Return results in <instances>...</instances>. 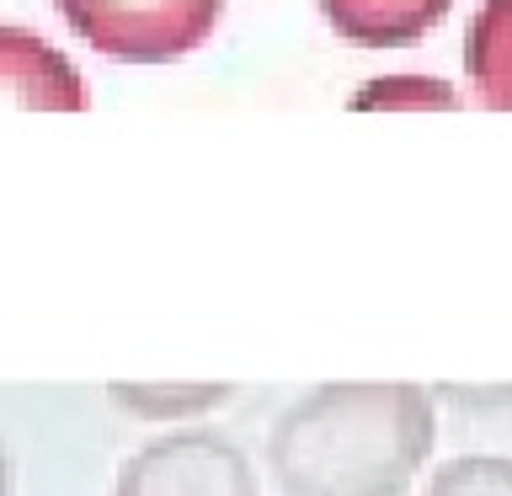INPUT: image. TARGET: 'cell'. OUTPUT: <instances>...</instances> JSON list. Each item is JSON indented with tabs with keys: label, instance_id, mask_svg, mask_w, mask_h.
<instances>
[{
	"label": "cell",
	"instance_id": "obj_1",
	"mask_svg": "<svg viewBox=\"0 0 512 496\" xmlns=\"http://www.w3.org/2000/svg\"><path fill=\"white\" fill-rule=\"evenodd\" d=\"M438 416L422 384H320L267 432L283 496H406L432 454Z\"/></svg>",
	"mask_w": 512,
	"mask_h": 496
},
{
	"label": "cell",
	"instance_id": "obj_2",
	"mask_svg": "<svg viewBox=\"0 0 512 496\" xmlns=\"http://www.w3.org/2000/svg\"><path fill=\"white\" fill-rule=\"evenodd\" d=\"M75 38L118 64L187 59L219 27L224 0H54Z\"/></svg>",
	"mask_w": 512,
	"mask_h": 496
},
{
	"label": "cell",
	"instance_id": "obj_3",
	"mask_svg": "<svg viewBox=\"0 0 512 496\" xmlns=\"http://www.w3.org/2000/svg\"><path fill=\"white\" fill-rule=\"evenodd\" d=\"M112 496H262L246 448L224 432L187 427L150 438L118 464Z\"/></svg>",
	"mask_w": 512,
	"mask_h": 496
},
{
	"label": "cell",
	"instance_id": "obj_4",
	"mask_svg": "<svg viewBox=\"0 0 512 496\" xmlns=\"http://www.w3.org/2000/svg\"><path fill=\"white\" fill-rule=\"evenodd\" d=\"M0 107H32V112H86V80L54 43L38 32L0 27Z\"/></svg>",
	"mask_w": 512,
	"mask_h": 496
},
{
	"label": "cell",
	"instance_id": "obj_5",
	"mask_svg": "<svg viewBox=\"0 0 512 496\" xmlns=\"http://www.w3.org/2000/svg\"><path fill=\"white\" fill-rule=\"evenodd\" d=\"M331 32L358 48H406L443 22L454 0H315Z\"/></svg>",
	"mask_w": 512,
	"mask_h": 496
},
{
	"label": "cell",
	"instance_id": "obj_6",
	"mask_svg": "<svg viewBox=\"0 0 512 496\" xmlns=\"http://www.w3.org/2000/svg\"><path fill=\"white\" fill-rule=\"evenodd\" d=\"M464 64L480 102L512 112V0H480L464 38Z\"/></svg>",
	"mask_w": 512,
	"mask_h": 496
},
{
	"label": "cell",
	"instance_id": "obj_7",
	"mask_svg": "<svg viewBox=\"0 0 512 496\" xmlns=\"http://www.w3.org/2000/svg\"><path fill=\"white\" fill-rule=\"evenodd\" d=\"M112 400L128 416L144 422H182V416H203L230 400V384H112Z\"/></svg>",
	"mask_w": 512,
	"mask_h": 496
},
{
	"label": "cell",
	"instance_id": "obj_8",
	"mask_svg": "<svg viewBox=\"0 0 512 496\" xmlns=\"http://www.w3.org/2000/svg\"><path fill=\"white\" fill-rule=\"evenodd\" d=\"M427 496H512V459L464 454L427 480Z\"/></svg>",
	"mask_w": 512,
	"mask_h": 496
},
{
	"label": "cell",
	"instance_id": "obj_9",
	"mask_svg": "<svg viewBox=\"0 0 512 496\" xmlns=\"http://www.w3.org/2000/svg\"><path fill=\"white\" fill-rule=\"evenodd\" d=\"M352 107L358 112H368V107H459V96L448 80H432V75H384V80H368L352 96Z\"/></svg>",
	"mask_w": 512,
	"mask_h": 496
},
{
	"label": "cell",
	"instance_id": "obj_10",
	"mask_svg": "<svg viewBox=\"0 0 512 496\" xmlns=\"http://www.w3.org/2000/svg\"><path fill=\"white\" fill-rule=\"evenodd\" d=\"M0 496H11V459H6V443H0Z\"/></svg>",
	"mask_w": 512,
	"mask_h": 496
}]
</instances>
